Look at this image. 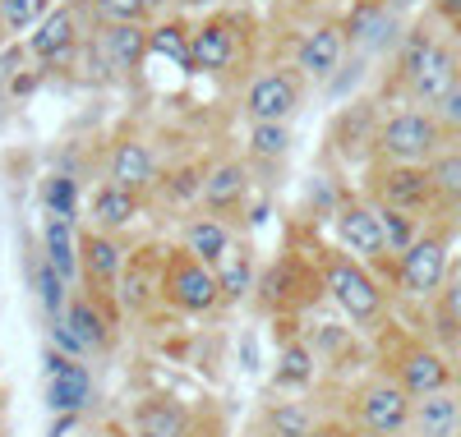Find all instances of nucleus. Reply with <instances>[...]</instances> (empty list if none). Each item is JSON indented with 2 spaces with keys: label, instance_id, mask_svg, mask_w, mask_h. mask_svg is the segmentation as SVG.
<instances>
[{
  "label": "nucleus",
  "instance_id": "41",
  "mask_svg": "<svg viewBox=\"0 0 461 437\" xmlns=\"http://www.w3.org/2000/svg\"><path fill=\"white\" fill-rule=\"evenodd\" d=\"M88 19L93 23H152L148 0H88Z\"/></svg>",
  "mask_w": 461,
  "mask_h": 437
},
{
  "label": "nucleus",
  "instance_id": "27",
  "mask_svg": "<svg viewBox=\"0 0 461 437\" xmlns=\"http://www.w3.org/2000/svg\"><path fill=\"white\" fill-rule=\"evenodd\" d=\"M148 198L125 189V184H111V180H97L84 198V226L93 230H111V235H130L143 217H148Z\"/></svg>",
  "mask_w": 461,
  "mask_h": 437
},
{
  "label": "nucleus",
  "instance_id": "35",
  "mask_svg": "<svg viewBox=\"0 0 461 437\" xmlns=\"http://www.w3.org/2000/svg\"><path fill=\"white\" fill-rule=\"evenodd\" d=\"M84 180L69 175L60 166H51L37 180V212L42 217H65V221H84Z\"/></svg>",
  "mask_w": 461,
  "mask_h": 437
},
{
  "label": "nucleus",
  "instance_id": "4",
  "mask_svg": "<svg viewBox=\"0 0 461 437\" xmlns=\"http://www.w3.org/2000/svg\"><path fill=\"white\" fill-rule=\"evenodd\" d=\"M369 354H374V369H383L388 378H397V382L406 387L411 401H420V396L461 382V369H456L452 354H447L443 345H434L420 327L402 323V313H393L388 323L369 336Z\"/></svg>",
  "mask_w": 461,
  "mask_h": 437
},
{
  "label": "nucleus",
  "instance_id": "46",
  "mask_svg": "<svg viewBox=\"0 0 461 437\" xmlns=\"http://www.w3.org/2000/svg\"><path fill=\"white\" fill-rule=\"evenodd\" d=\"M277 5H282L286 14H314V19H319V10H323V0H277Z\"/></svg>",
  "mask_w": 461,
  "mask_h": 437
},
{
  "label": "nucleus",
  "instance_id": "42",
  "mask_svg": "<svg viewBox=\"0 0 461 437\" xmlns=\"http://www.w3.org/2000/svg\"><path fill=\"white\" fill-rule=\"evenodd\" d=\"M369 65H374V60H365V56H356V51H351V56H346V65H341V69L328 78V84H323V93H328L332 102H346V97H351V93L365 84Z\"/></svg>",
  "mask_w": 461,
  "mask_h": 437
},
{
  "label": "nucleus",
  "instance_id": "26",
  "mask_svg": "<svg viewBox=\"0 0 461 437\" xmlns=\"http://www.w3.org/2000/svg\"><path fill=\"white\" fill-rule=\"evenodd\" d=\"M332 406H319V391L314 396H286V391H267L245 437H310L314 424L328 415Z\"/></svg>",
  "mask_w": 461,
  "mask_h": 437
},
{
  "label": "nucleus",
  "instance_id": "6",
  "mask_svg": "<svg viewBox=\"0 0 461 437\" xmlns=\"http://www.w3.org/2000/svg\"><path fill=\"white\" fill-rule=\"evenodd\" d=\"M121 336H125V308L115 299L88 295L84 286L69 290L60 323L47 327V345H56L69 360H88V364L111 360L121 350Z\"/></svg>",
  "mask_w": 461,
  "mask_h": 437
},
{
  "label": "nucleus",
  "instance_id": "12",
  "mask_svg": "<svg viewBox=\"0 0 461 437\" xmlns=\"http://www.w3.org/2000/svg\"><path fill=\"white\" fill-rule=\"evenodd\" d=\"M443 147H447V134H443L434 111H425V106H397V111H383V120H378L374 162L429 166Z\"/></svg>",
  "mask_w": 461,
  "mask_h": 437
},
{
  "label": "nucleus",
  "instance_id": "8",
  "mask_svg": "<svg viewBox=\"0 0 461 437\" xmlns=\"http://www.w3.org/2000/svg\"><path fill=\"white\" fill-rule=\"evenodd\" d=\"M332 396H341L332 410L351 419V428L360 437H406L411 433V406L415 401L406 396V387L397 378H388L374 364Z\"/></svg>",
  "mask_w": 461,
  "mask_h": 437
},
{
  "label": "nucleus",
  "instance_id": "51",
  "mask_svg": "<svg viewBox=\"0 0 461 437\" xmlns=\"http://www.w3.org/2000/svg\"><path fill=\"white\" fill-rule=\"evenodd\" d=\"M0 437H5V424H0Z\"/></svg>",
  "mask_w": 461,
  "mask_h": 437
},
{
  "label": "nucleus",
  "instance_id": "1",
  "mask_svg": "<svg viewBox=\"0 0 461 437\" xmlns=\"http://www.w3.org/2000/svg\"><path fill=\"white\" fill-rule=\"evenodd\" d=\"M314 230L310 221H291L282 235L277 258H267L258 272V286L249 308L263 323H277V317H310L323 308V276H319V258H314Z\"/></svg>",
  "mask_w": 461,
  "mask_h": 437
},
{
  "label": "nucleus",
  "instance_id": "13",
  "mask_svg": "<svg viewBox=\"0 0 461 437\" xmlns=\"http://www.w3.org/2000/svg\"><path fill=\"white\" fill-rule=\"evenodd\" d=\"M162 313L180 317V323H203V317H221V290L217 272L185 254L176 240L167 245V267H162Z\"/></svg>",
  "mask_w": 461,
  "mask_h": 437
},
{
  "label": "nucleus",
  "instance_id": "45",
  "mask_svg": "<svg viewBox=\"0 0 461 437\" xmlns=\"http://www.w3.org/2000/svg\"><path fill=\"white\" fill-rule=\"evenodd\" d=\"M236 345H240V354H236L240 373H254V369H258V332H254V327H249V332H240V336H236Z\"/></svg>",
  "mask_w": 461,
  "mask_h": 437
},
{
  "label": "nucleus",
  "instance_id": "19",
  "mask_svg": "<svg viewBox=\"0 0 461 437\" xmlns=\"http://www.w3.org/2000/svg\"><path fill=\"white\" fill-rule=\"evenodd\" d=\"M162 267H167V245L162 240H139L125 258L121 286H115V299H121L125 317H139V323H158L162 313Z\"/></svg>",
  "mask_w": 461,
  "mask_h": 437
},
{
  "label": "nucleus",
  "instance_id": "38",
  "mask_svg": "<svg viewBox=\"0 0 461 437\" xmlns=\"http://www.w3.org/2000/svg\"><path fill=\"white\" fill-rule=\"evenodd\" d=\"M429 175H434V189H438V203L443 212L452 217L461 208V143H447L434 162H429Z\"/></svg>",
  "mask_w": 461,
  "mask_h": 437
},
{
  "label": "nucleus",
  "instance_id": "37",
  "mask_svg": "<svg viewBox=\"0 0 461 437\" xmlns=\"http://www.w3.org/2000/svg\"><path fill=\"white\" fill-rule=\"evenodd\" d=\"M189 32H194V19L185 14H167L148 28V56H167V60H180V69L189 74Z\"/></svg>",
  "mask_w": 461,
  "mask_h": 437
},
{
  "label": "nucleus",
  "instance_id": "40",
  "mask_svg": "<svg viewBox=\"0 0 461 437\" xmlns=\"http://www.w3.org/2000/svg\"><path fill=\"white\" fill-rule=\"evenodd\" d=\"M378 208V203H374ZM378 221H383V235H388V254L402 258L415 240H420V230H425L429 221H420L411 212H397V208H378Z\"/></svg>",
  "mask_w": 461,
  "mask_h": 437
},
{
  "label": "nucleus",
  "instance_id": "9",
  "mask_svg": "<svg viewBox=\"0 0 461 437\" xmlns=\"http://www.w3.org/2000/svg\"><path fill=\"white\" fill-rule=\"evenodd\" d=\"M125 437H226V415L176 391H148L125 410Z\"/></svg>",
  "mask_w": 461,
  "mask_h": 437
},
{
  "label": "nucleus",
  "instance_id": "34",
  "mask_svg": "<svg viewBox=\"0 0 461 437\" xmlns=\"http://www.w3.org/2000/svg\"><path fill=\"white\" fill-rule=\"evenodd\" d=\"M79 226L84 221L65 217H42V226H37V249L65 276V286H79Z\"/></svg>",
  "mask_w": 461,
  "mask_h": 437
},
{
  "label": "nucleus",
  "instance_id": "14",
  "mask_svg": "<svg viewBox=\"0 0 461 437\" xmlns=\"http://www.w3.org/2000/svg\"><path fill=\"white\" fill-rule=\"evenodd\" d=\"M328 226H332V245H337V249H346L351 258L369 263V267L383 276V281H388L397 258L388 254V235H383L378 208L369 203L360 189H346V193H341V203L332 208ZM388 290H393V286H388Z\"/></svg>",
  "mask_w": 461,
  "mask_h": 437
},
{
  "label": "nucleus",
  "instance_id": "30",
  "mask_svg": "<svg viewBox=\"0 0 461 437\" xmlns=\"http://www.w3.org/2000/svg\"><path fill=\"white\" fill-rule=\"evenodd\" d=\"M240 226L236 221H226V217H212V212H203V208H194L189 217H180L176 221V245L185 249V254H194L199 263H208V267H217L226 254H230V245L240 240Z\"/></svg>",
  "mask_w": 461,
  "mask_h": 437
},
{
  "label": "nucleus",
  "instance_id": "49",
  "mask_svg": "<svg viewBox=\"0 0 461 437\" xmlns=\"http://www.w3.org/2000/svg\"><path fill=\"white\" fill-rule=\"evenodd\" d=\"M10 47V37H5V23H0V51H5Z\"/></svg>",
  "mask_w": 461,
  "mask_h": 437
},
{
  "label": "nucleus",
  "instance_id": "10",
  "mask_svg": "<svg viewBox=\"0 0 461 437\" xmlns=\"http://www.w3.org/2000/svg\"><path fill=\"white\" fill-rule=\"evenodd\" d=\"M310 88L314 84L291 60H267L245 78L236 111L245 125H295V115L310 106Z\"/></svg>",
  "mask_w": 461,
  "mask_h": 437
},
{
  "label": "nucleus",
  "instance_id": "15",
  "mask_svg": "<svg viewBox=\"0 0 461 437\" xmlns=\"http://www.w3.org/2000/svg\"><path fill=\"white\" fill-rule=\"evenodd\" d=\"M360 193L378 208H397V212H411L420 221H438L447 217L443 203H438V189H434V175L429 166H388V162H369L365 166V180H360Z\"/></svg>",
  "mask_w": 461,
  "mask_h": 437
},
{
  "label": "nucleus",
  "instance_id": "18",
  "mask_svg": "<svg viewBox=\"0 0 461 437\" xmlns=\"http://www.w3.org/2000/svg\"><path fill=\"white\" fill-rule=\"evenodd\" d=\"M267 341H273V373H267V391H286V396H314L323 382L319 354L310 350L300 332V317H277L267 323Z\"/></svg>",
  "mask_w": 461,
  "mask_h": 437
},
{
  "label": "nucleus",
  "instance_id": "33",
  "mask_svg": "<svg viewBox=\"0 0 461 437\" xmlns=\"http://www.w3.org/2000/svg\"><path fill=\"white\" fill-rule=\"evenodd\" d=\"M406 437H461V382L420 396L411 406V433Z\"/></svg>",
  "mask_w": 461,
  "mask_h": 437
},
{
  "label": "nucleus",
  "instance_id": "28",
  "mask_svg": "<svg viewBox=\"0 0 461 437\" xmlns=\"http://www.w3.org/2000/svg\"><path fill=\"white\" fill-rule=\"evenodd\" d=\"M19 263H23V286H28V295H32V304H37V313H42V327H51V323H60V313H65V299H69V290L74 286H65V276L42 258V249H37V235H19Z\"/></svg>",
  "mask_w": 461,
  "mask_h": 437
},
{
  "label": "nucleus",
  "instance_id": "2",
  "mask_svg": "<svg viewBox=\"0 0 461 437\" xmlns=\"http://www.w3.org/2000/svg\"><path fill=\"white\" fill-rule=\"evenodd\" d=\"M461 84V47L452 37L434 32L429 23L406 28L402 47L393 51V69L383 78V97H402V106L434 111Z\"/></svg>",
  "mask_w": 461,
  "mask_h": 437
},
{
  "label": "nucleus",
  "instance_id": "48",
  "mask_svg": "<svg viewBox=\"0 0 461 437\" xmlns=\"http://www.w3.org/2000/svg\"><path fill=\"white\" fill-rule=\"evenodd\" d=\"M5 410H10V396H5V387H0V424H5Z\"/></svg>",
  "mask_w": 461,
  "mask_h": 437
},
{
  "label": "nucleus",
  "instance_id": "20",
  "mask_svg": "<svg viewBox=\"0 0 461 437\" xmlns=\"http://www.w3.org/2000/svg\"><path fill=\"white\" fill-rule=\"evenodd\" d=\"M42 396L51 415H79L88 419L97 406V369L88 360H69L56 345L42 350Z\"/></svg>",
  "mask_w": 461,
  "mask_h": 437
},
{
  "label": "nucleus",
  "instance_id": "7",
  "mask_svg": "<svg viewBox=\"0 0 461 437\" xmlns=\"http://www.w3.org/2000/svg\"><path fill=\"white\" fill-rule=\"evenodd\" d=\"M258 23L245 10H212L194 19L189 32V74L203 78H240L254 65Z\"/></svg>",
  "mask_w": 461,
  "mask_h": 437
},
{
  "label": "nucleus",
  "instance_id": "32",
  "mask_svg": "<svg viewBox=\"0 0 461 437\" xmlns=\"http://www.w3.org/2000/svg\"><path fill=\"white\" fill-rule=\"evenodd\" d=\"M415 317H420V332H425L434 345H443L452 360H461V263L452 267L438 299L425 313H415Z\"/></svg>",
  "mask_w": 461,
  "mask_h": 437
},
{
  "label": "nucleus",
  "instance_id": "44",
  "mask_svg": "<svg viewBox=\"0 0 461 437\" xmlns=\"http://www.w3.org/2000/svg\"><path fill=\"white\" fill-rule=\"evenodd\" d=\"M310 437H360L356 428H351V419H346V415H337V410H328L319 424H314V433Z\"/></svg>",
  "mask_w": 461,
  "mask_h": 437
},
{
  "label": "nucleus",
  "instance_id": "5",
  "mask_svg": "<svg viewBox=\"0 0 461 437\" xmlns=\"http://www.w3.org/2000/svg\"><path fill=\"white\" fill-rule=\"evenodd\" d=\"M456 221L452 217H438L429 221L425 230H420V240L393 263V276H388V286H393V304L397 313H425L438 290L447 286V276L456 267Z\"/></svg>",
  "mask_w": 461,
  "mask_h": 437
},
{
  "label": "nucleus",
  "instance_id": "31",
  "mask_svg": "<svg viewBox=\"0 0 461 437\" xmlns=\"http://www.w3.org/2000/svg\"><path fill=\"white\" fill-rule=\"evenodd\" d=\"M203 175H208V156H185V162H171L162 171L158 189L148 193V208L152 212H171V217H189L199 208Z\"/></svg>",
  "mask_w": 461,
  "mask_h": 437
},
{
  "label": "nucleus",
  "instance_id": "29",
  "mask_svg": "<svg viewBox=\"0 0 461 437\" xmlns=\"http://www.w3.org/2000/svg\"><path fill=\"white\" fill-rule=\"evenodd\" d=\"M212 272H217V290H221V317L249 308L254 286H258V272H263V258H258V249H254V235L245 230Z\"/></svg>",
  "mask_w": 461,
  "mask_h": 437
},
{
  "label": "nucleus",
  "instance_id": "22",
  "mask_svg": "<svg viewBox=\"0 0 461 437\" xmlns=\"http://www.w3.org/2000/svg\"><path fill=\"white\" fill-rule=\"evenodd\" d=\"M130 249H134L130 235L79 226V286L88 295H97V299H115V286H121V272H125ZM115 304H121V299H115Z\"/></svg>",
  "mask_w": 461,
  "mask_h": 437
},
{
  "label": "nucleus",
  "instance_id": "39",
  "mask_svg": "<svg viewBox=\"0 0 461 437\" xmlns=\"http://www.w3.org/2000/svg\"><path fill=\"white\" fill-rule=\"evenodd\" d=\"M60 0H0V23H5L10 42H23V37L42 23Z\"/></svg>",
  "mask_w": 461,
  "mask_h": 437
},
{
  "label": "nucleus",
  "instance_id": "11",
  "mask_svg": "<svg viewBox=\"0 0 461 437\" xmlns=\"http://www.w3.org/2000/svg\"><path fill=\"white\" fill-rule=\"evenodd\" d=\"M148 28L143 23H93L84 56H79V69H88L84 74L88 84H102V88L139 84L143 60H148Z\"/></svg>",
  "mask_w": 461,
  "mask_h": 437
},
{
  "label": "nucleus",
  "instance_id": "3",
  "mask_svg": "<svg viewBox=\"0 0 461 437\" xmlns=\"http://www.w3.org/2000/svg\"><path fill=\"white\" fill-rule=\"evenodd\" d=\"M314 258H319V276H323V299L337 308L341 323H351L356 332L374 336L388 317L397 313L393 304V290L388 281L360 258H351L346 249H337L332 240H323V235L314 230Z\"/></svg>",
  "mask_w": 461,
  "mask_h": 437
},
{
  "label": "nucleus",
  "instance_id": "50",
  "mask_svg": "<svg viewBox=\"0 0 461 437\" xmlns=\"http://www.w3.org/2000/svg\"><path fill=\"white\" fill-rule=\"evenodd\" d=\"M452 221H456V235H461V208H456V212H452Z\"/></svg>",
  "mask_w": 461,
  "mask_h": 437
},
{
  "label": "nucleus",
  "instance_id": "43",
  "mask_svg": "<svg viewBox=\"0 0 461 437\" xmlns=\"http://www.w3.org/2000/svg\"><path fill=\"white\" fill-rule=\"evenodd\" d=\"M434 115H438V125H443L447 143H461V84L434 106Z\"/></svg>",
  "mask_w": 461,
  "mask_h": 437
},
{
  "label": "nucleus",
  "instance_id": "47",
  "mask_svg": "<svg viewBox=\"0 0 461 437\" xmlns=\"http://www.w3.org/2000/svg\"><path fill=\"white\" fill-rule=\"evenodd\" d=\"M148 10H152V23H158L167 14H180V0H148Z\"/></svg>",
  "mask_w": 461,
  "mask_h": 437
},
{
  "label": "nucleus",
  "instance_id": "16",
  "mask_svg": "<svg viewBox=\"0 0 461 437\" xmlns=\"http://www.w3.org/2000/svg\"><path fill=\"white\" fill-rule=\"evenodd\" d=\"M88 28H93L88 10L74 5V0H60V5L23 37V51L42 65L47 74H69V69H79Z\"/></svg>",
  "mask_w": 461,
  "mask_h": 437
},
{
  "label": "nucleus",
  "instance_id": "17",
  "mask_svg": "<svg viewBox=\"0 0 461 437\" xmlns=\"http://www.w3.org/2000/svg\"><path fill=\"white\" fill-rule=\"evenodd\" d=\"M167 166L171 162L162 156L158 138H152L148 129H139V125H130V129H115L111 134L106 156H102V180L125 184V189H134V193L148 198L152 189H158V180H162Z\"/></svg>",
  "mask_w": 461,
  "mask_h": 437
},
{
  "label": "nucleus",
  "instance_id": "25",
  "mask_svg": "<svg viewBox=\"0 0 461 437\" xmlns=\"http://www.w3.org/2000/svg\"><path fill=\"white\" fill-rule=\"evenodd\" d=\"M346 56H351V42H346L341 19H332V14H319L310 28L295 37V47H291V65L310 78L314 88L328 84V78L346 65Z\"/></svg>",
  "mask_w": 461,
  "mask_h": 437
},
{
  "label": "nucleus",
  "instance_id": "36",
  "mask_svg": "<svg viewBox=\"0 0 461 437\" xmlns=\"http://www.w3.org/2000/svg\"><path fill=\"white\" fill-rule=\"evenodd\" d=\"M291 147H295V125H245V162L258 171H277L291 162Z\"/></svg>",
  "mask_w": 461,
  "mask_h": 437
},
{
  "label": "nucleus",
  "instance_id": "52",
  "mask_svg": "<svg viewBox=\"0 0 461 437\" xmlns=\"http://www.w3.org/2000/svg\"><path fill=\"white\" fill-rule=\"evenodd\" d=\"M121 437H125V433H121Z\"/></svg>",
  "mask_w": 461,
  "mask_h": 437
},
{
  "label": "nucleus",
  "instance_id": "21",
  "mask_svg": "<svg viewBox=\"0 0 461 437\" xmlns=\"http://www.w3.org/2000/svg\"><path fill=\"white\" fill-rule=\"evenodd\" d=\"M254 166L245 162L240 152H226L217 162H208V175H203V193H199V208L212 212V217H226L245 230V217L254 208Z\"/></svg>",
  "mask_w": 461,
  "mask_h": 437
},
{
  "label": "nucleus",
  "instance_id": "23",
  "mask_svg": "<svg viewBox=\"0 0 461 437\" xmlns=\"http://www.w3.org/2000/svg\"><path fill=\"white\" fill-rule=\"evenodd\" d=\"M346 28V42H351L356 56L378 60V56H393L406 37V14H397L388 0H356L351 10L341 14Z\"/></svg>",
  "mask_w": 461,
  "mask_h": 437
},
{
  "label": "nucleus",
  "instance_id": "24",
  "mask_svg": "<svg viewBox=\"0 0 461 437\" xmlns=\"http://www.w3.org/2000/svg\"><path fill=\"white\" fill-rule=\"evenodd\" d=\"M383 120V102L378 97H351L346 106H337L332 125H328V152L346 166H369L374 162V134Z\"/></svg>",
  "mask_w": 461,
  "mask_h": 437
}]
</instances>
